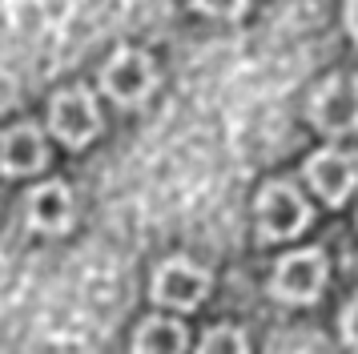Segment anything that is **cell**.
<instances>
[{"mask_svg": "<svg viewBox=\"0 0 358 354\" xmlns=\"http://www.w3.org/2000/svg\"><path fill=\"white\" fill-rule=\"evenodd\" d=\"M210 294V270L194 266L189 257H169L153 274V302L173 306V310H194Z\"/></svg>", "mask_w": 358, "mask_h": 354, "instance_id": "cell-6", "label": "cell"}, {"mask_svg": "<svg viewBox=\"0 0 358 354\" xmlns=\"http://www.w3.org/2000/svg\"><path fill=\"white\" fill-rule=\"evenodd\" d=\"M254 213H258V234L266 241H286L294 234H302L310 222L306 197L290 181H266L258 201H254Z\"/></svg>", "mask_w": 358, "mask_h": 354, "instance_id": "cell-2", "label": "cell"}, {"mask_svg": "<svg viewBox=\"0 0 358 354\" xmlns=\"http://www.w3.org/2000/svg\"><path fill=\"white\" fill-rule=\"evenodd\" d=\"M342 342H350V346H355L358 351V294L355 298H350V302H346V310H342Z\"/></svg>", "mask_w": 358, "mask_h": 354, "instance_id": "cell-13", "label": "cell"}, {"mask_svg": "<svg viewBox=\"0 0 358 354\" xmlns=\"http://www.w3.org/2000/svg\"><path fill=\"white\" fill-rule=\"evenodd\" d=\"M306 181L318 190L326 206H342L358 185V157L355 153H342V149H322L302 165Z\"/></svg>", "mask_w": 358, "mask_h": 354, "instance_id": "cell-7", "label": "cell"}, {"mask_svg": "<svg viewBox=\"0 0 358 354\" xmlns=\"http://www.w3.org/2000/svg\"><path fill=\"white\" fill-rule=\"evenodd\" d=\"M197 354H250V342L238 326H213V330H206Z\"/></svg>", "mask_w": 358, "mask_h": 354, "instance_id": "cell-11", "label": "cell"}, {"mask_svg": "<svg viewBox=\"0 0 358 354\" xmlns=\"http://www.w3.org/2000/svg\"><path fill=\"white\" fill-rule=\"evenodd\" d=\"M346 29L358 41V0H346Z\"/></svg>", "mask_w": 358, "mask_h": 354, "instance_id": "cell-14", "label": "cell"}, {"mask_svg": "<svg viewBox=\"0 0 358 354\" xmlns=\"http://www.w3.org/2000/svg\"><path fill=\"white\" fill-rule=\"evenodd\" d=\"M49 125L57 133V141H65L69 149L89 145L101 133V113H97L93 93L85 85H73L65 93H57L49 105Z\"/></svg>", "mask_w": 358, "mask_h": 354, "instance_id": "cell-4", "label": "cell"}, {"mask_svg": "<svg viewBox=\"0 0 358 354\" xmlns=\"http://www.w3.org/2000/svg\"><path fill=\"white\" fill-rule=\"evenodd\" d=\"M101 89L105 97L121 105V109H137V105H145L149 93L157 89V69L149 61L145 52H137V48H121L109 57V64L101 69Z\"/></svg>", "mask_w": 358, "mask_h": 354, "instance_id": "cell-1", "label": "cell"}, {"mask_svg": "<svg viewBox=\"0 0 358 354\" xmlns=\"http://www.w3.org/2000/svg\"><path fill=\"white\" fill-rule=\"evenodd\" d=\"M194 4L206 16H217V20H234V16H242L250 8V0H194Z\"/></svg>", "mask_w": 358, "mask_h": 354, "instance_id": "cell-12", "label": "cell"}, {"mask_svg": "<svg viewBox=\"0 0 358 354\" xmlns=\"http://www.w3.org/2000/svg\"><path fill=\"white\" fill-rule=\"evenodd\" d=\"M185 326L173 318H145L133 334V354H185Z\"/></svg>", "mask_w": 358, "mask_h": 354, "instance_id": "cell-10", "label": "cell"}, {"mask_svg": "<svg viewBox=\"0 0 358 354\" xmlns=\"http://www.w3.org/2000/svg\"><path fill=\"white\" fill-rule=\"evenodd\" d=\"M326 286V254L322 250H298V254H286L274 266V298L294 306H306L314 302Z\"/></svg>", "mask_w": 358, "mask_h": 354, "instance_id": "cell-5", "label": "cell"}, {"mask_svg": "<svg viewBox=\"0 0 358 354\" xmlns=\"http://www.w3.org/2000/svg\"><path fill=\"white\" fill-rule=\"evenodd\" d=\"M45 161H49V149H45L41 129L17 125L0 137V174L29 177V174H36V169H45Z\"/></svg>", "mask_w": 358, "mask_h": 354, "instance_id": "cell-9", "label": "cell"}, {"mask_svg": "<svg viewBox=\"0 0 358 354\" xmlns=\"http://www.w3.org/2000/svg\"><path fill=\"white\" fill-rule=\"evenodd\" d=\"M310 121L326 137H346L358 129V73H338L318 85L310 101Z\"/></svg>", "mask_w": 358, "mask_h": 354, "instance_id": "cell-3", "label": "cell"}, {"mask_svg": "<svg viewBox=\"0 0 358 354\" xmlns=\"http://www.w3.org/2000/svg\"><path fill=\"white\" fill-rule=\"evenodd\" d=\"M24 218L41 234H65L73 225V193H69V185L65 181L33 185L29 197H24Z\"/></svg>", "mask_w": 358, "mask_h": 354, "instance_id": "cell-8", "label": "cell"}]
</instances>
